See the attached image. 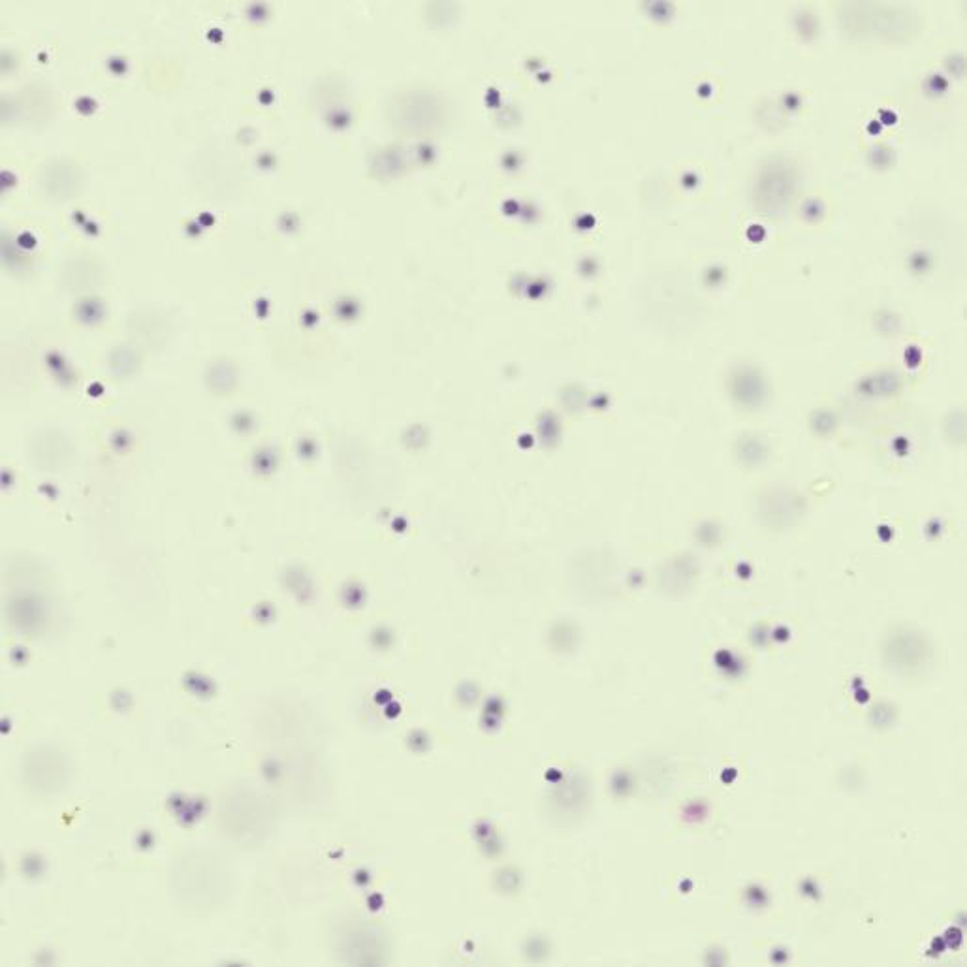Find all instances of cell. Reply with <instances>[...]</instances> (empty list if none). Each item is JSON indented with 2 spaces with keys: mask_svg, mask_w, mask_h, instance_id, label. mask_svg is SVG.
<instances>
[{
  "mask_svg": "<svg viewBox=\"0 0 967 967\" xmlns=\"http://www.w3.org/2000/svg\"><path fill=\"white\" fill-rule=\"evenodd\" d=\"M83 170L72 159H51L38 172V185L53 202H70L83 189Z\"/></svg>",
  "mask_w": 967,
  "mask_h": 967,
  "instance_id": "1",
  "label": "cell"
},
{
  "mask_svg": "<svg viewBox=\"0 0 967 967\" xmlns=\"http://www.w3.org/2000/svg\"><path fill=\"white\" fill-rule=\"evenodd\" d=\"M17 104H19L17 111L23 113V119L31 125L32 123H44L46 119H49L51 111L40 110V108H53L51 95L48 91L46 89L38 91L36 87H31L25 95L19 96Z\"/></svg>",
  "mask_w": 967,
  "mask_h": 967,
  "instance_id": "2",
  "label": "cell"
}]
</instances>
